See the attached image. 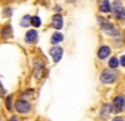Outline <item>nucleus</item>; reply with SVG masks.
<instances>
[{"label":"nucleus","instance_id":"39448f33","mask_svg":"<svg viewBox=\"0 0 125 121\" xmlns=\"http://www.w3.org/2000/svg\"><path fill=\"white\" fill-rule=\"evenodd\" d=\"M123 106H124V97H123V96H116L115 99H114L111 111L115 112V114H118L120 110L123 109Z\"/></svg>","mask_w":125,"mask_h":121},{"label":"nucleus","instance_id":"423d86ee","mask_svg":"<svg viewBox=\"0 0 125 121\" xmlns=\"http://www.w3.org/2000/svg\"><path fill=\"white\" fill-rule=\"evenodd\" d=\"M50 55L53 56V59H54V61L55 63H59L60 61V59H61V56H62V49L60 47V46H53L50 49Z\"/></svg>","mask_w":125,"mask_h":121},{"label":"nucleus","instance_id":"dca6fc26","mask_svg":"<svg viewBox=\"0 0 125 121\" xmlns=\"http://www.w3.org/2000/svg\"><path fill=\"white\" fill-rule=\"evenodd\" d=\"M110 112V105H104L103 110H101V117H106V115H109Z\"/></svg>","mask_w":125,"mask_h":121},{"label":"nucleus","instance_id":"a211bd4d","mask_svg":"<svg viewBox=\"0 0 125 121\" xmlns=\"http://www.w3.org/2000/svg\"><path fill=\"white\" fill-rule=\"evenodd\" d=\"M120 64H121L123 66H125V55L121 56V59H120Z\"/></svg>","mask_w":125,"mask_h":121},{"label":"nucleus","instance_id":"6e6552de","mask_svg":"<svg viewBox=\"0 0 125 121\" xmlns=\"http://www.w3.org/2000/svg\"><path fill=\"white\" fill-rule=\"evenodd\" d=\"M38 40V33H36V30H29V31L26 33L25 35V41L29 43V44H33L35 43Z\"/></svg>","mask_w":125,"mask_h":121},{"label":"nucleus","instance_id":"5701e85b","mask_svg":"<svg viewBox=\"0 0 125 121\" xmlns=\"http://www.w3.org/2000/svg\"><path fill=\"white\" fill-rule=\"evenodd\" d=\"M124 106H125V101H124Z\"/></svg>","mask_w":125,"mask_h":121},{"label":"nucleus","instance_id":"4be33fe9","mask_svg":"<svg viewBox=\"0 0 125 121\" xmlns=\"http://www.w3.org/2000/svg\"><path fill=\"white\" fill-rule=\"evenodd\" d=\"M124 41H125V35H124Z\"/></svg>","mask_w":125,"mask_h":121},{"label":"nucleus","instance_id":"f257e3e1","mask_svg":"<svg viewBox=\"0 0 125 121\" xmlns=\"http://www.w3.org/2000/svg\"><path fill=\"white\" fill-rule=\"evenodd\" d=\"M98 21L100 23V26L103 29V31L104 33H106L108 35H111V36H116L119 34V30L114 26L111 23H109L108 20H105L104 18L101 16H98Z\"/></svg>","mask_w":125,"mask_h":121},{"label":"nucleus","instance_id":"f03ea898","mask_svg":"<svg viewBox=\"0 0 125 121\" xmlns=\"http://www.w3.org/2000/svg\"><path fill=\"white\" fill-rule=\"evenodd\" d=\"M115 79H116V74H115V71H113L111 69L104 70L100 75V81L103 84H111V83L115 81Z\"/></svg>","mask_w":125,"mask_h":121},{"label":"nucleus","instance_id":"1a4fd4ad","mask_svg":"<svg viewBox=\"0 0 125 121\" xmlns=\"http://www.w3.org/2000/svg\"><path fill=\"white\" fill-rule=\"evenodd\" d=\"M110 53H111L110 47L106 46V45H104V46H101V47L98 50V57H99V59H105V57H108V56L110 55Z\"/></svg>","mask_w":125,"mask_h":121},{"label":"nucleus","instance_id":"0eeeda50","mask_svg":"<svg viewBox=\"0 0 125 121\" xmlns=\"http://www.w3.org/2000/svg\"><path fill=\"white\" fill-rule=\"evenodd\" d=\"M51 26L55 30H60L62 28V16L60 14H55L51 19Z\"/></svg>","mask_w":125,"mask_h":121},{"label":"nucleus","instance_id":"6ab92c4d","mask_svg":"<svg viewBox=\"0 0 125 121\" xmlns=\"http://www.w3.org/2000/svg\"><path fill=\"white\" fill-rule=\"evenodd\" d=\"M113 121H125V120H124L123 117H119V116H118V117H115V119H114Z\"/></svg>","mask_w":125,"mask_h":121},{"label":"nucleus","instance_id":"4468645a","mask_svg":"<svg viewBox=\"0 0 125 121\" xmlns=\"http://www.w3.org/2000/svg\"><path fill=\"white\" fill-rule=\"evenodd\" d=\"M118 65H119V60H118V57H111L110 60H109V67H111V69H115V67H118Z\"/></svg>","mask_w":125,"mask_h":121},{"label":"nucleus","instance_id":"7ed1b4c3","mask_svg":"<svg viewBox=\"0 0 125 121\" xmlns=\"http://www.w3.org/2000/svg\"><path fill=\"white\" fill-rule=\"evenodd\" d=\"M113 11L115 14L116 18H120V19H124L125 18V10L123 9V4L119 1V0H115L113 3Z\"/></svg>","mask_w":125,"mask_h":121},{"label":"nucleus","instance_id":"f3484780","mask_svg":"<svg viewBox=\"0 0 125 121\" xmlns=\"http://www.w3.org/2000/svg\"><path fill=\"white\" fill-rule=\"evenodd\" d=\"M5 104H6V109H8V110H11V96H9V97L6 99Z\"/></svg>","mask_w":125,"mask_h":121},{"label":"nucleus","instance_id":"ddd939ff","mask_svg":"<svg viewBox=\"0 0 125 121\" xmlns=\"http://www.w3.org/2000/svg\"><path fill=\"white\" fill-rule=\"evenodd\" d=\"M30 24L33 25L34 28H39V26L41 25V20H40L39 16H31V21H30Z\"/></svg>","mask_w":125,"mask_h":121},{"label":"nucleus","instance_id":"20e7f679","mask_svg":"<svg viewBox=\"0 0 125 121\" xmlns=\"http://www.w3.org/2000/svg\"><path fill=\"white\" fill-rule=\"evenodd\" d=\"M30 104L28 101H24V100H18V101L15 102V109L16 111L20 112V114H26L30 111Z\"/></svg>","mask_w":125,"mask_h":121},{"label":"nucleus","instance_id":"2eb2a0df","mask_svg":"<svg viewBox=\"0 0 125 121\" xmlns=\"http://www.w3.org/2000/svg\"><path fill=\"white\" fill-rule=\"evenodd\" d=\"M30 21H31V16L30 15H25L23 19H21V21H20V25L21 26H28L29 24H30Z\"/></svg>","mask_w":125,"mask_h":121},{"label":"nucleus","instance_id":"aec40b11","mask_svg":"<svg viewBox=\"0 0 125 121\" xmlns=\"http://www.w3.org/2000/svg\"><path fill=\"white\" fill-rule=\"evenodd\" d=\"M54 10H55V11H60L61 8H60V6H55V8H54Z\"/></svg>","mask_w":125,"mask_h":121},{"label":"nucleus","instance_id":"412c9836","mask_svg":"<svg viewBox=\"0 0 125 121\" xmlns=\"http://www.w3.org/2000/svg\"><path fill=\"white\" fill-rule=\"evenodd\" d=\"M10 121H18V117L16 116H13L11 119H10Z\"/></svg>","mask_w":125,"mask_h":121},{"label":"nucleus","instance_id":"f8f14e48","mask_svg":"<svg viewBox=\"0 0 125 121\" xmlns=\"http://www.w3.org/2000/svg\"><path fill=\"white\" fill-rule=\"evenodd\" d=\"M64 40V36H62V34H60V33H54L53 34V36H51V44H58V43H60V41H62Z\"/></svg>","mask_w":125,"mask_h":121},{"label":"nucleus","instance_id":"9d476101","mask_svg":"<svg viewBox=\"0 0 125 121\" xmlns=\"http://www.w3.org/2000/svg\"><path fill=\"white\" fill-rule=\"evenodd\" d=\"M100 11L101 13H109V11H111V6H110L109 0H103V1H101V4H100Z\"/></svg>","mask_w":125,"mask_h":121},{"label":"nucleus","instance_id":"9b49d317","mask_svg":"<svg viewBox=\"0 0 125 121\" xmlns=\"http://www.w3.org/2000/svg\"><path fill=\"white\" fill-rule=\"evenodd\" d=\"M11 34H13V31H11V26H10V25H6V26L3 28V30H1V37L3 39L10 37V36H11Z\"/></svg>","mask_w":125,"mask_h":121}]
</instances>
